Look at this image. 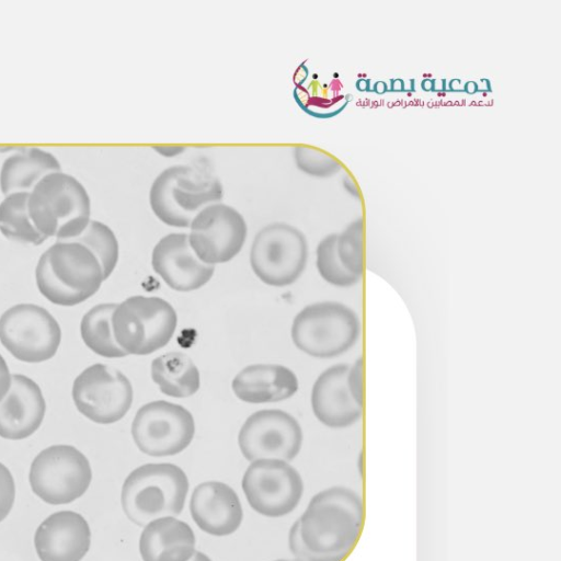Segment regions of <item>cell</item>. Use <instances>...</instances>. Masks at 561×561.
I'll return each instance as SVG.
<instances>
[{
	"label": "cell",
	"instance_id": "5b68a950",
	"mask_svg": "<svg viewBox=\"0 0 561 561\" xmlns=\"http://www.w3.org/2000/svg\"><path fill=\"white\" fill-rule=\"evenodd\" d=\"M359 316L340 301H319L302 308L294 318L290 335L302 353L321 359L348 352L359 340Z\"/></svg>",
	"mask_w": 561,
	"mask_h": 561
},
{
	"label": "cell",
	"instance_id": "f1b7e54d",
	"mask_svg": "<svg viewBox=\"0 0 561 561\" xmlns=\"http://www.w3.org/2000/svg\"><path fill=\"white\" fill-rule=\"evenodd\" d=\"M364 216L353 219L339 233L337 255L347 272L362 279L365 266Z\"/></svg>",
	"mask_w": 561,
	"mask_h": 561
},
{
	"label": "cell",
	"instance_id": "4316f807",
	"mask_svg": "<svg viewBox=\"0 0 561 561\" xmlns=\"http://www.w3.org/2000/svg\"><path fill=\"white\" fill-rule=\"evenodd\" d=\"M85 245L101 264L104 280L115 270L119 257V245L114 231L104 222L91 219L84 231L73 240Z\"/></svg>",
	"mask_w": 561,
	"mask_h": 561
},
{
	"label": "cell",
	"instance_id": "3957f363",
	"mask_svg": "<svg viewBox=\"0 0 561 561\" xmlns=\"http://www.w3.org/2000/svg\"><path fill=\"white\" fill-rule=\"evenodd\" d=\"M190 481L182 468L170 462L145 463L128 473L121 489L125 516L144 527L149 522L182 513Z\"/></svg>",
	"mask_w": 561,
	"mask_h": 561
},
{
	"label": "cell",
	"instance_id": "e575fe53",
	"mask_svg": "<svg viewBox=\"0 0 561 561\" xmlns=\"http://www.w3.org/2000/svg\"><path fill=\"white\" fill-rule=\"evenodd\" d=\"M12 383V375L10 373L9 366L0 354V401L7 396L11 388Z\"/></svg>",
	"mask_w": 561,
	"mask_h": 561
},
{
	"label": "cell",
	"instance_id": "7a4b0ae2",
	"mask_svg": "<svg viewBox=\"0 0 561 561\" xmlns=\"http://www.w3.org/2000/svg\"><path fill=\"white\" fill-rule=\"evenodd\" d=\"M27 211L44 237L70 241L90 222L91 199L83 184L61 170L44 176L28 193Z\"/></svg>",
	"mask_w": 561,
	"mask_h": 561
},
{
	"label": "cell",
	"instance_id": "74e56055",
	"mask_svg": "<svg viewBox=\"0 0 561 561\" xmlns=\"http://www.w3.org/2000/svg\"><path fill=\"white\" fill-rule=\"evenodd\" d=\"M274 561H300L299 559L293 557L291 559H277V560H274Z\"/></svg>",
	"mask_w": 561,
	"mask_h": 561
},
{
	"label": "cell",
	"instance_id": "8d00e7d4",
	"mask_svg": "<svg viewBox=\"0 0 561 561\" xmlns=\"http://www.w3.org/2000/svg\"><path fill=\"white\" fill-rule=\"evenodd\" d=\"M187 561H211V559L204 552L196 550Z\"/></svg>",
	"mask_w": 561,
	"mask_h": 561
},
{
	"label": "cell",
	"instance_id": "1f68e13d",
	"mask_svg": "<svg viewBox=\"0 0 561 561\" xmlns=\"http://www.w3.org/2000/svg\"><path fill=\"white\" fill-rule=\"evenodd\" d=\"M16 488L9 468L0 462V523L10 514L15 501Z\"/></svg>",
	"mask_w": 561,
	"mask_h": 561
},
{
	"label": "cell",
	"instance_id": "7c38bea8",
	"mask_svg": "<svg viewBox=\"0 0 561 561\" xmlns=\"http://www.w3.org/2000/svg\"><path fill=\"white\" fill-rule=\"evenodd\" d=\"M76 409L88 420L102 425L122 420L133 403V386L118 369L96 363L84 368L71 389Z\"/></svg>",
	"mask_w": 561,
	"mask_h": 561
},
{
	"label": "cell",
	"instance_id": "d590c367",
	"mask_svg": "<svg viewBox=\"0 0 561 561\" xmlns=\"http://www.w3.org/2000/svg\"><path fill=\"white\" fill-rule=\"evenodd\" d=\"M153 149L164 157H174L185 150L182 146H154Z\"/></svg>",
	"mask_w": 561,
	"mask_h": 561
},
{
	"label": "cell",
	"instance_id": "ffe728a7",
	"mask_svg": "<svg viewBox=\"0 0 561 561\" xmlns=\"http://www.w3.org/2000/svg\"><path fill=\"white\" fill-rule=\"evenodd\" d=\"M45 413L46 401L39 386L25 375L13 374L11 388L0 401V437L21 440L32 436Z\"/></svg>",
	"mask_w": 561,
	"mask_h": 561
},
{
	"label": "cell",
	"instance_id": "5bb4252c",
	"mask_svg": "<svg viewBox=\"0 0 561 561\" xmlns=\"http://www.w3.org/2000/svg\"><path fill=\"white\" fill-rule=\"evenodd\" d=\"M304 434L298 421L283 410H260L251 414L238 434L242 456L251 461H291L299 454Z\"/></svg>",
	"mask_w": 561,
	"mask_h": 561
},
{
	"label": "cell",
	"instance_id": "277c9868",
	"mask_svg": "<svg viewBox=\"0 0 561 561\" xmlns=\"http://www.w3.org/2000/svg\"><path fill=\"white\" fill-rule=\"evenodd\" d=\"M222 197L219 179L191 164L168 167L156 176L149 190V204L154 216L175 228H188L204 207Z\"/></svg>",
	"mask_w": 561,
	"mask_h": 561
},
{
	"label": "cell",
	"instance_id": "d6a6232c",
	"mask_svg": "<svg viewBox=\"0 0 561 561\" xmlns=\"http://www.w3.org/2000/svg\"><path fill=\"white\" fill-rule=\"evenodd\" d=\"M347 386L353 399L360 407L364 405V359L358 357L348 367Z\"/></svg>",
	"mask_w": 561,
	"mask_h": 561
},
{
	"label": "cell",
	"instance_id": "9c48e42d",
	"mask_svg": "<svg viewBox=\"0 0 561 561\" xmlns=\"http://www.w3.org/2000/svg\"><path fill=\"white\" fill-rule=\"evenodd\" d=\"M60 342V325L44 307L18 304L0 317V343L18 360L46 362L56 355Z\"/></svg>",
	"mask_w": 561,
	"mask_h": 561
},
{
	"label": "cell",
	"instance_id": "e0dca14e",
	"mask_svg": "<svg viewBox=\"0 0 561 561\" xmlns=\"http://www.w3.org/2000/svg\"><path fill=\"white\" fill-rule=\"evenodd\" d=\"M190 514L204 533L225 537L236 533L243 520V508L237 492L221 481H204L190 496Z\"/></svg>",
	"mask_w": 561,
	"mask_h": 561
},
{
	"label": "cell",
	"instance_id": "4fadbf2b",
	"mask_svg": "<svg viewBox=\"0 0 561 561\" xmlns=\"http://www.w3.org/2000/svg\"><path fill=\"white\" fill-rule=\"evenodd\" d=\"M188 228L192 250L209 265L231 261L242 250L248 234L241 213L221 202L204 207Z\"/></svg>",
	"mask_w": 561,
	"mask_h": 561
},
{
	"label": "cell",
	"instance_id": "f546056e",
	"mask_svg": "<svg viewBox=\"0 0 561 561\" xmlns=\"http://www.w3.org/2000/svg\"><path fill=\"white\" fill-rule=\"evenodd\" d=\"M294 160L298 170L312 178L327 179L343 170V164L334 157L307 146L294 148Z\"/></svg>",
	"mask_w": 561,
	"mask_h": 561
},
{
	"label": "cell",
	"instance_id": "d4e9b609",
	"mask_svg": "<svg viewBox=\"0 0 561 561\" xmlns=\"http://www.w3.org/2000/svg\"><path fill=\"white\" fill-rule=\"evenodd\" d=\"M117 304L104 302L88 310L80 322L83 343L96 355L105 358H121L127 354L117 344L112 328V316Z\"/></svg>",
	"mask_w": 561,
	"mask_h": 561
},
{
	"label": "cell",
	"instance_id": "484cf974",
	"mask_svg": "<svg viewBox=\"0 0 561 561\" xmlns=\"http://www.w3.org/2000/svg\"><path fill=\"white\" fill-rule=\"evenodd\" d=\"M28 193H12L0 202V231L9 240L39 245L47 240L34 227L27 211Z\"/></svg>",
	"mask_w": 561,
	"mask_h": 561
},
{
	"label": "cell",
	"instance_id": "603a6c76",
	"mask_svg": "<svg viewBox=\"0 0 561 561\" xmlns=\"http://www.w3.org/2000/svg\"><path fill=\"white\" fill-rule=\"evenodd\" d=\"M57 171H61V165L51 152L36 147L19 148L2 162L0 191L4 196L30 193L44 176Z\"/></svg>",
	"mask_w": 561,
	"mask_h": 561
},
{
	"label": "cell",
	"instance_id": "4dcf8cb0",
	"mask_svg": "<svg viewBox=\"0 0 561 561\" xmlns=\"http://www.w3.org/2000/svg\"><path fill=\"white\" fill-rule=\"evenodd\" d=\"M35 280L39 293L51 304L62 307H72L85 300L76 293L60 285L49 271L44 252L41 254L36 268Z\"/></svg>",
	"mask_w": 561,
	"mask_h": 561
},
{
	"label": "cell",
	"instance_id": "8fae6325",
	"mask_svg": "<svg viewBox=\"0 0 561 561\" xmlns=\"http://www.w3.org/2000/svg\"><path fill=\"white\" fill-rule=\"evenodd\" d=\"M195 434L192 413L184 407L164 400L139 408L131 436L136 447L151 457L175 456L186 449Z\"/></svg>",
	"mask_w": 561,
	"mask_h": 561
},
{
	"label": "cell",
	"instance_id": "7402d4cb",
	"mask_svg": "<svg viewBox=\"0 0 561 561\" xmlns=\"http://www.w3.org/2000/svg\"><path fill=\"white\" fill-rule=\"evenodd\" d=\"M296 374L278 364H253L241 369L231 388L236 397L248 403L279 402L298 390Z\"/></svg>",
	"mask_w": 561,
	"mask_h": 561
},
{
	"label": "cell",
	"instance_id": "8992f818",
	"mask_svg": "<svg viewBox=\"0 0 561 561\" xmlns=\"http://www.w3.org/2000/svg\"><path fill=\"white\" fill-rule=\"evenodd\" d=\"M178 324L174 308L160 297L131 296L117 304L113 334L127 355H149L165 346Z\"/></svg>",
	"mask_w": 561,
	"mask_h": 561
},
{
	"label": "cell",
	"instance_id": "ac0fdd59",
	"mask_svg": "<svg viewBox=\"0 0 561 561\" xmlns=\"http://www.w3.org/2000/svg\"><path fill=\"white\" fill-rule=\"evenodd\" d=\"M350 365L340 363L324 369L311 389V409L316 419L329 428H346L356 424L363 414L347 386Z\"/></svg>",
	"mask_w": 561,
	"mask_h": 561
},
{
	"label": "cell",
	"instance_id": "52a82bcc",
	"mask_svg": "<svg viewBox=\"0 0 561 561\" xmlns=\"http://www.w3.org/2000/svg\"><path fill=\"white\" fill-rule=\"evenodd\" d=\"M92 481L87 456L72 445L57 444L32 460L28 482L33 493L50 505L69 504L81 497Z\"/></svg>",
	"mask_w": 561,
	"mask_h": 561
},
{
	"label": "cell",
	"instance_id": "6da1fadb",
	"mask_svg": "<svg viewBox=\"0 0 561 561\" xmlns=\"http://www.w3.org/2000/svg\"><path fill=\"white\" fill-rule=\"evenodd\" d=\"M297 522L307 550L323 561H344L360 537L364 505L353 490L331 486L311 497Z\"/></svg>",
	"mask_w": 561,
	"mask_h": 561
},
{
	"label": "cell",
	"instance_id": "d6986e66",
	"mask_svg": "<svg viewBox=\"0 0 561 561\" xmlns=\"http://www.w3.org/2000/svg\"><path fill=\"white\" fill-rule=\"evenodd\" d=\"M44 254L55 279L84 300L96 294L104 282L100 262L79 242L56 241Z\"/></svg>",
	"mask_w": 561,
	"mask_h": 561
},
{
	"label": "cell",
	"instance_id": "44dd1931",
	"mask_svg": "<svg viewBox=\"0 0 561 561\" xmlns=\"http://www.w3.org/2000/svg\"><path fill=\"white\" fill-rule=\"evenodd\" d=\"M138 549L142 561H187L196 551V537L186 522L160 517L142 527Z\"/></svg>",
	"mask_w": 561,
	"mask_h": 561
},
{
	"label": "cell",
	"instance_id": "30bf717a",
	"mask_svg": "<svg viewBox=\"0 0 561 561\" xmlns=\"http://www.w3.org/2000/svg\"><path fill=\"white\" fill-rule=\"evenodd\" d=\"M241 488L250 507L270 518L291 513L304 494L300 473L280 459L251 461L243 473Z\"/></svg>",
	"mask_w": 561,
	"mask_h": 561
},
{
	"label": "cell",
	"instance_id": "836d02e7",
	"mask_svg": "<svg viewBox=\"0 0 561 561\" xmlns=\"http://www.w3.org/2000/svg\"><path fill=\"white\" fill-rule=\"evenodd\" d=\"M288 547L291 554L299 559L300 561H323L322 559L313 556L309 550L304 546L300 535L298 522L296 520L288 533Z\"/></svg>",
	"mask_w": 561,
	"mask_h": 561
},
{
	"label": "cell",
	"instance_id": "9a60e30c",
	"mask_svg": "<svg viewBox=\"0 0 561 561\" xmlns=\"http://www.w3.org/2000/svg\"><path fill=\"white\" fill-rule=\"evenodd\" d=\"M152 270L172 289L193 291L206 285L215 266L201 261L192 250L188 236L172 232L162 237L151 253Z\"/></svg>",
	"mask_w": 561,
	"mask_h": 561
},
{
	"label": "cell",
	"instance_id": "2e32d148",
	"mask_svg": "<svg viewBox=\"0 0 561 561\" xmlns=\"http://www.w3.org/2000/svg\"><path fill=\"white\" fill-rule=\"evenodd\" d=\"M90 546L89 523L73 511L50 514L34 535V547L41 561H81Z\"/></svg>",
	"mask_w": 561,
	"mask_h": 561
},
{
	"label": "cell",
	"instance_id": "83f0119b",
	"mask_svg": "<svg viewBox=\"0 0 561 561\" xmlns=\"http://www.w3.org/2000/svg\"><path fill=\"white\" fill-rule=\"evenodd\" d=\"M339 233H330L322 238L316 249V266L319 275L328 284L348 288L357 285L360 278L345 270L337 255Z\"/></svg>",
	"mask_w": 561,
	"mask_h": 561
},
{
	"label": "cell",
	"instance_id": "ba28073f",
	"mask_svg": "<svg viewBox=\"0 0 561 561\" xmlns=\"http://www.w3.org/2000/svg\"><path fill=\"white\" fill-rule=\"evenodd\" d=\"M307 261L305 234L285 222H273L260 229L250 250L252 271L260 280L273 287L294 284L304 273Z\"/></svg>",
	"mask_w": 561,
	"mask_h": 561
},
{
	"label": "cell",
	"instance_id": "cb8c5ba5",
	"mask_svg": "<svg viewBox=\"0 0 561 561\" xmlns=\"http://www.w3.org/2000/svg\"><path fill=\"white\" fill-rule=\"evenodd\" d=\"M151 379L160 391L172 398H188L201 386L199 370L182 352H168L151 362Z\"/></svg>",
	"mask_w": 561,
	"mask_h": 561
}]
</instances>
